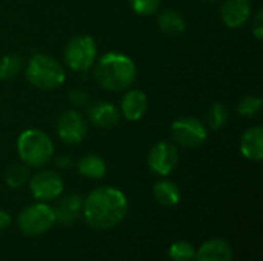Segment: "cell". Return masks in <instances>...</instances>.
I'll return each mask as SVG.
<instances>
[{"mask_svg": "<svg viewBox=\"0 0 263 261\" xmlns=\"http://www.w3.org/2000/svg\"><path fill=\"white\" fill-rule=\"evenodd\" d=\"M68 98H69V103L74 106V108H83V106H88V103L91 102V95L86 89L83 88H74L69 91L68 94Z\"/></svg>", "mask_w": 263, "mask_h": 261, "instance_id": "26", "label": "cell"}, {"mask_svg": "<svg viewBox=\"0 0 263 261\" xmlns=\"http://www.w3.org/2000/svg\"><path fill=\"white\" fill-rule=\"evenodd\" d=\"M228 120H230V109L223 103H214L210 106L206 114V122L213 131L222 129L228 123Z\"/></svg>", "mask_w": 263, "mask_h": 261, "instance_id": "21", "label": "cell"}, {"mask_svg": "<svg viewBox=\"0 0 263 261\" xmlns=\"http://www.w3.org/2000/svg\"><path fill=\"white\" fill-rule=\"evenodd\" d=\"M240 152L247 160L260 162L263 158V129L260 126L248 128L240 138Z\"/></svg>", "mask_w": 263, "mask_h": 261, "instance_id": "16", "label": "cell"}, {"mask_svg": "<svg viewBox=\"0 0 263 261\" xmlns=\"http://www.w3.org/2000/svg\"><path fill=\"white\" fill-rule=\"evenodd\" d=\"M29 182V169L26 165L15 163L11 165L5 172V183L11 189H20Z\"/></svg>", "mask_w": 263, "mask_h": 261, "instance_id": "20", "label": "cell"}, {"mask_svg": "<svg viewBox=\"0 0 263 261\" xmlns=\"http://www.w3.org/2000/svg\"><path fill=\"white\" fill-rule=\"evenodd\" d=\"M55 165L60 169H66V168H69L72 165V160H71L69 155H60V157L55 158Z\"/></svg>", "mask_w": 263, "mask_h": 261, "instance_id": "29", "label": "cell"}, {"mask_svg": "<svg viewBox=\"0 0 263 261\" xmlns=\"http://www.w3.org/2000/svg\"><path fill=\"white\" fill-rule=\"evenodd\" d=\"M168 254L173 261H194L196 249L188 242H176L170 246Z\"/></svg>", "mask_w": 263, "mask_h": 261, "instance_id": "24", "label": "cell"}, {"mask_svg": "<svg viewBox=\"0 0 263 261\" xmlns=\"http://www.w3.org/2000/svg\"><path fill=\"white\" fill-rule=\"evenodd\" d=\"M28 183H29V191L32 197L43 203L59 198L65 188L63 178L57 172L49 171V169L39 171L32 177H29Z\"/></svg>", "mask_w": 263, "mask_h": 261, "instance_id": "9", "label": "cell"}, {"mask_svg": "<svg viewBox=\"0 0 263 261\" xmlns=\"http://www.w3.org/2000/svg\"><path fill=\"white\" fill-rule=\"evenodd\" d=\"M26 80L37 89L52 91L60 88L66 80L65 68L55 58L45 54H34L26 63Z\"/></svg>", "mask_w": 263, "mask_h": 261, "instance_id": "3", "label": "cell"}, {"mask_svg": "<svg viewBox=\"0 0 263 261\" xmlns=\"http://www.w3.org/2000/svg\"><path fill=\"white\" fill-rule=\"evenodd\" d=\"M148 168L159 177L170 175L179 163V149L170 142H157L148 152Z\"/></svg>", "mask_w": 263, "mask_h": 261, "instance_id": "10", "label": "cell"}, {"mask_svg": "<svg viewBox=\"0 0 263 261\" xmlns=\"http://www.w3.org/2000/svg\"><path fill=\"white\" fill-rule=\"evenodd\" d=\"M154 198L165 208H173L180 202V189L171 180H159L153 188Z\"/></svg>", "mask_w": 263, "mask_h": 261, "instance_id": "18", "label": "cell"}, {"mask_svg": "<svg viewBox=\"0 0 263 261\" xmlns=\"http://www.w3.org/2000/svg\"><path fill=\"white\" fill-rule=\"evenodd\" d=\"M171 135L179 146L194 149L206 142V126L196 117H182L173 122Z\"/></svg>", "mask_w": 263, "mask_h": 261, "instance_id": "7", "label": "cell"}, {"mask_svg": "<svg viewBox=\"0 0 263 261\" xmlns=\"http://www.w3.org/2000/svg\"><path fill=\"white\" fill-rule=\"evenodd\" d=\"M65 65L79 74H86L91 71L97 60V43L91 35H76L72 37L63 49Z\"/></svg>", "mask_w": 263, "mask_h": 261, "instance_id": "5", "label": "cell"}, {"mask_svg": "<svg viewBox=\"0 0 263 261\" xmlns=\"http://www.w3.org/2000/svg\"><path fill=\"white\" fill-rule=\"evenodd\" d=\"M23 60L20 55L8 54L0 58V80H12L22 69Z\"/></svg>", "mask_w": 263, "mask_h": 261, "instance_id": "22", "label": "cell"}, {"mask_svg": "<svg viewBox=\"0 0 263 261\" xmlns=\"http://www.w3.org/2000/svg\"><path fill=\"white\" fill-rule=\"evenodd\" d=\"M88 120L99 129H109L114 128L120 120V111L117 106L106 100H97L91 103L86 109Z\"/></svg>", "mask_w": 263, "mask_h": 261, "instance_id": "11", "label": "cell"}, {"mask_svg": "<svg viewBox=\"0 0 263 261\" xmlns=\"http://www.w3.org/2000/svg\"><path fill=\"white\" fill-rule=\"evenodd\" d=\"M128 214L125 194L111 186H99L83 198L82 215L96 231H109L120 225Z\"/></svg>", "mask_w": 263, "mask_h": 261, "instance_id": "1", "label": "cell"}, {"mask_svg": "<svg viewBox=\"0 0 263 261\" xmlns=\"http://www.w3.org/2000/svg\"><path fill=\"white\" fill-rule=\"evenodd\" d=\"M55 132H57V137L63 143L79 145L86 137L88 123L79 111L68 109L59 115L57 123H55Z\"/></svg>", "mask_w": 263, "mask_h": 261, "instance_id": "8", "label": "cell"}, {"mask_svg": "<svg viewBox=\"0 0 263 261\" xmlns=\"http://www.w3.org/2000/svg\"><path fill=\"white\" fill-rule=\"evenodd\" d=\"M231 245L223 238H211L196 249V261H233Z\"/></svg>", "mask_w": 263, "mask_h": 261, "instance_id": "14", "label": "cell"}, {"mask_svg": "<svg viewBox=\"0 0 263 261\" xmlns=\"http://www.w3.org/2000/svg\"><path fill=\"white\" fill-rule=\"evenodd\" d=\"M11 223H12V217L6 211L0 209V232L8 229L11 226Z\"/></svg>", "mask_w": 263, "mask_h": 261, "instance_id": "28", "label": "cell"}, {"mask_svg": "<svg viewBox=\"0 0 263 261\" xmlns=\"http://www.w3.org/2000/svg\"><path fill=\"white\" fill-rule=\"evenodd\" d=\"M106 163L97 154H86L77 163V171L82 177L91 180H100L106 175Z\"/></svg>", "mask_w": 263, "mask_h": 261, "instance_id": "17", "label": "cell"}, {"mask_svg": "<svg viewBox=\"0 0 263 261\" xmlns=\"http://www.w3.org/2000/svg\"><path fill=\"white\" fill-rule=\"evenodd\" d=\"M157 25L159 29L168 35H180L186 28L185 18L174 9H163L157 17Z\"/></svg>", "mask_w": 263, "mask_h": 261, "instance_id": "19", "label": "cell"}, {"mask_svg": "<svg viewBox=\"0 0 263 261\" xmlns=\"http://www.w3.org/2000/svg\"><path fill=\"white\" fill-rule=\"evenodd\" d=\"M251 11V0H223L220 6V17L225 26L237 29L250 20Z\"/></svg>", "mask_w": 263, "mask_h": 261, "instance_id": "12", "label": "cell"}, {"mask_svg": "<svg viewBox=\"0 0 263 261\" xmlns=\"http://www.w3.org/2000/svg\"><path fill=\"white\" fill-rule=\"evenodd\" d=\"M17 154L28 168H42L52 160L54 143L39 129H26L17 138Z\"/></svg>", "mask_w": 263, "mask_h": 261, "instance_id": "4", "label": "cell"}, {"mask_svg": "<svg viewBox=\"0 0 263 261\" xmlns=\"http://www.w3.org/2000/svg\"><path fill=\"white\" fill-rule=\"evenodd\" d=\"M54 223H55L54 209L43 202L26 206L25 209L20 211L17 217L18 229L28 237H39L46 234L48 231H51Z\"/></svg>", "mask_w": 263, "mask_h": 261, "instance_id": "6", "label": "cell"}, {"mask_svg": "<svg viewBox=\"0 0 263 261\" xmlns=\"http://www.w3.org/2000/svg\"><path fill=\"white\" fill-rule=\"evenodd\" d=\"M131 9L139 15H153L160 6V0H128Z\"/></svg>", "mask_w": 263, "mask_h": 261, "instance_id": "25", "label": "cell"}, {"mask_svg": "<svg viewBox=\"0 0 263 261\" xmlns=\"http://www.w3.org/2000/svg\"><path fill=\"white\" fill-rule=\"evenodd\" d=\"M120 115L129 122L140 120L148 111V97L140 89H128L120 102Z\"/></svg>", "mask_w": 263, "mask_h": 261, "instance_id": "13", "label": "cell"}, {"mask_svg": "<svg viewBox=\"0 0 263 261\" xmlns=\"http://www.w3.org/2000/svg\"><path fill=\"white\" fill-rule=\"evenodd\" d=\"M203 2H208V3H213V2H219V0H203Z\"/></svg>", "mask_w": 263, "mask_h": 261, "instance_id": "30", "label": "cell"}, {"mask_svg": "<svg viewBox=\"0 0 263 261\" xmlns=\"http://www.w3.org/2000/svg\"><path fill=\"white\" fill-rule=\"evenodd\" d=\"M253 34L257 40H262L263 38V11L260 9L256 17H254V22H253Z\"/></svg>", "mask_w": 263, "mask_h": 261, "instance_id": "27", "label": "cell"}, {"mask_svg": "<svg viewBox=\"0 0 263 261\" xmlns=\"http://www.w3.org/2000/svg\"><path fill=\"white\" fill-rule=\"evenodd\" d=\"M92 77L102 89L108 92H120L133 86L137 77V68L131 57L109 51L96 60Z\"/></svg>", "mask_w": 263, "mask_h": 261, "instance_id": "2", "label": "cell"}, {"mask_svg": "<svg viewBox=\"0 0 263 261\" xmlns=\"http://www.w3.org/2000/svg\"><path fill=\"white\" fill-rule=\"evenodd\" d=\"M262 105V97H259V95H245L237 105V112H239V115H242L245 118H253L260 112Z\"/></svg>", "mask_w": 263, "mask_h": 261, "instance_id": "23", "label": "cell"}, {"mask_svg": "<svg viewBox=\"0 0 263 261\" xmlns=\"http://www.w3.org/2000/svg\"><path fill=\"white\" fill-rule=\"evenodd\" d=\"M52 209H54L55 222H59L62 225H72L82 215V211H83V197H80L77 194L66 195Z\"/></svg>", "mask_w": 263, "mask_h": 261, "instance_id": "15", "label": "cell"}]
</instances>
